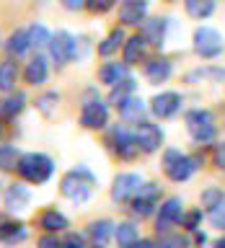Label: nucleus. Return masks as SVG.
Instances as JSON below:
<instances>
[{"instance_id": "1", "label": "nucleus", "mask_w": 225, "mask_h": 248, "mask_svg": "<svg viewBox=\"0 0 225 248\" xmlns=\"http://www.w3.org/2000/svg\"><path fill=\"white\" fill-rule=\"evenodd\" d=\"M93 186H96V176L91 173L85 166H78L73 170H67L60 181V191L62 197L70 199L73 204H85L93 194Z\"/></svg>"}, {"instance_id": "2", "label": "nucleus", "mask_w": 225, "mask_h": 248, "mask_svg": "<svg viewBox=\"0 0 225 248\" xmlns=\"http://www.w3.org/2000/svg\"><path fill=\"white\" fill-rule=\"evenodd\" d=\"M202 166L199 155H186L178 147H166L163 150V173L168 181L174 184H184L194 176V170Z\"/></svg>"}, {"instance_id": "3", "label": "nucleus", "mask_w": 225, "mask_h": 248, "mask_svg": "<svg viewBox=\"0 0 225 248\" xmlns=\"http://www.w3.org/2000/svg\"><path fill=\"white\" fill-rule=\"evenodd\" d=\"M16 173L21 176V181L42 186L52 178L54 173V160L44 153H21V160L16 166Z\"/></svg>"}, {"instance_id": "4", "label": "nucleus", "mask_w": 225, "mask_h": 248, "mask_svg": "<svg viewBox=\"0 0 225 248\" xmlns=\"http://www.w3.org/2000/svg\"><path fill=\"white\" fill-rule=\"evenodd\" d=\"M184 127L189 132V137L194 140L197 145H212L215 137H217V122H215V114L209 108H189L184 114Z\"/></svg>"}, {"instance_id": "5", "label": "nucleus", "mask_w": 225, "mask_h": 248, "mask_svg": "<svg viewBox=\"0 0 225 248\" xmlns=\"http://www.w3.org/2000/svg\"><path fill=\"white\" fill-rule=\"evenodd\" d=\"M192 49L199 60H217L225 52V42L223 34L212 26H197L192 34Z\"/></svg>"}, {"instance_id": "6", "label": "nucleus", "mask_w": 225, "mask_h": 248, "mask_svg": "<svg viewBox=\"0 0 225 248\" xmlns=\"http://www.w3.org/2000/svg\"><path fill=\"white\" fill-rule=\"evenodd\" d=\"M80 124L85 129H104L109 124V106L98 98L96 88H88L80 106Z\"/></svg>"}, {"instance_id": "7", "label": "nucleus", "mask_w": 225, "mask_h": 248, "mask_svg": "<svg viewBox=\"0 0 225 248\" xmlns=\"http://www.w3.org/2000/svg\"><path fill=\"white\" fill-rule=\"evenodd\" d=\"M106 145H109V150L122 160H132V158H137V153H140L129 124H114V127L106 132Z\"/></svg>"}, {"instance_id": "8", "label": "nucleus", "mask_w": 225, "mask_h": 248, "mask_svg": "<svg viewBox=\"0 0 225 248\" xmlns=\"http://www.w3.org/2000/svg\"><path fill=\"white\" fill-rule=\"evenodd\" d=\"M49 57L57 67H65L67 62H75L78 60V39L70 34V31L60 29L52 34V42H49Z\"/></svg>"}, {"instance_id": "9", "label": "nucleus", "mask_w": 225, "mask_h": 248, "mask_svg": "<svg viewBox=\"0 0 225 248\" xmlns=\"http://www.w3.org/2000/svg\"><path fill=\"white\" fill-rule=\"evenodd\" d=\"M132 135H135L137 150L143 155H153L163 147V129L158 127V124L147 122V119L137 122L135 127H132Z\"/></svg>"}, {"instance_id": "10", "label": "nucleus", "mask_w": 225, "mask_h": 248, "mask_svg": "<svg viewBox=\"0 0 225 248\" xmlns=\"http://www.w3.org/2000/svg\"><path fill=\"white\" fill-rule=\"evenodd\" d=\"M181 104H184V96L178 91H161L150 98L147 111H150L155 119L166 122V119H174V116L181 111Z\"/></svg>"}, {"instance_id": "11", "label": "nucleus", "mask_w": 225, "mask_h": 248, "mask_svg": "<svg viewBox=\"0 0 225 248\" xmlns=\"http://www.w3.org/2000/svg\"><path fill=\"white\" fill-rule=\"evenodd\" d=\"M143 176L140 173H132V170H124V173H116L114 181H112V199L116 204H129L132 199L140 194L143 189Z\"/></svg>"}, {"instance_id": "12", "label": "nucleus", "mask_w": 225, "mask_h": 248, "mask_svg": "<svg viewBox=\"0 0 225 248\" xmlns=\"http://www.w3.org/2000/svg\"><path fill=\"white\" fill-rule=\"evenodd\" d=\"M181 215H184V199L181 197H168L163 199L158 209H155V232H168L171 228H176L181 222Z\"/></svg>"}, {"instance_id": "13", "label": "nucleus", "mask_w": 225, "mask_h": 248, "mask_svg": "<svg viewBox=\"0 0 225 248\" xmlns=\"http://www.w3.org/2000/svg\"><path fill=\"white\" fill-rule=\"evenodd\" d=\"M158 202H161V186L147 181V184H143V189H140L137 197L129 202L132 215L135 217H150L155 209H158Z\"/></svg>"}, {"instance_id": "14", "label": "nucleus", "mask_w": 225, "mask_h": 248, "mask_svg": "<svg viewBox=\"0 0 225 248\" xmlns=\"http://www.w3.org/2000/svg\"><path fill=\"white\" fill-rule=\"evenodd\" d=\"M147 0H122L119 3V26H140L147 18Z\"/></svg>"}, {"instance_id": "15", "label": "nucleus", "mask_w": 225, "mask_h": 248, "mask_svg": "<svg viewBox=\"0 0 225 248\" xmlns=\"http://www.w3.org/2000/svg\"><path fill=\"white\" fill-rule=\"evenodd\" d=\"M143 73H145V80L150 83V85L168 83L171 75H174V62H171L168 57H153V60L145 62Z\"/></svg>"}, {"instance_id": "16", "label": "nucleus", "mask_w": 225, "mask_h": 248, "mask_svg": "<svg viewBox=\"0 0 225 248\" xmlns=\"http://www.w3.org/2000/svg\"><path fill=\"white\" fill-rule=\"evenodd\" d=\"M114 108H116V114L122 116L124 122H129V124H137V122H143V114H145V101L137 96V93H129V96H124V98H119L114 104Z\"/></svg>"}, {"instance_id": "17", "label": "nucleus", "mask_w": 225, "mask_h": 248, "mask_svg": "<svg viewBox=\"0 0 225 248\" xmlns=\"http://www.w3.org/2000/svg\"><path fill=\"white\" fill-rule=\"evenodd\" d=\"M3 202H5V209L8 212H23L29 204H31V191L26 181H16L5 189L3 194Z\"/></svg>"}, {"instance_id": "18", "label": "nucleus", "mask_w": 225, "mask_h": 248, "mask_svg": "<svg viewBox=\"0 0 225 248\" xmlns=\"http://www.w3.org/2000/svg\"><path fill=\"white\" fill-rule=\"evenodd\" d=\"M166 29H168V18H145L140 23V34L155 49H163V44H166Z\"/></svg>"}, {"instance_id": "19", "label": "nucleus", "mask_w": 225, "mask_h": 248, "mask_svg": "<svg viewBox=\"0 0 225 248\" xmlns=\"http://www.w3.org/2000/svg\"><path fill=\"white\" fill-rule=\"evenodd\" d=\"M145 49H147V42L143 39V34L127 36V42H124V46H122V62L127 67L140 65V62L145 60Z\"/></svg>"}, {"instance_id": "20", "label": "nucleus", "mask_w": 225, "mask_h": 248, "mask_svg": "<svg viewBox=\"0 0 225 248\" xmlns=\"http://www.w3.org/2000/svg\"><path fill=\"white\" fill-rule=\"evenodd\" d=\"M47 75H49V65H47V57L44 54H34L26 67H23V80H26L29 85H44L47 83Z\"/></svg>"}, {"instance_id": "21", "label": "nucleus", "mask_w": 225, "mask_h": 248, "mask_svg": "<svg viewBox=\"0 0 225 248\" xmlns=\"http://www.w3.org/2000/svg\"><path fill=\"white\" fill-rule=\"evenodd\" d=\"M26 238V225L21 220H13V217H5L0 215V243H18V240Z\"/></svg>"}, {"instance_id": "22", "label": "nucleus", "mask_w": 225, "mask_h": 248, "mask_svg": "<svg viewBox=\"0 0 225 248\" xmlns=\"http://www.w3.org/2000/svg\"><path fill=\"white\" fill-rule=\"evenodd\" d=\"M67 217L60 212L57 207H47L39 212V228L44 232H65L67 230Z\"/></svg>"}, {"instance_id": "23", "label": "nucleus", "mask_w": 225, "mask_h": 248, "mask_svg": "<svg viewBox=\"0 0 225 248\" xmlns=\"http://www.w3.org/2000/svg\"><path fill=\"white\" fill-rule=\"evenodd\" d=\"M124 42H127V34H124V26H114L112 31L106 34L104 42H98L96 52L98 57H112V54H116L124 46Z\"/></svg>"}, {"instance_id": "24", "label": "nucleus", "mask_w": 225, "mask_h": 248, "mask_svg": "<svg viewBox=\"0 0 225 248\" xmlns=\"http://www.w3.org/2000/svg\"><path fill=\"white\" fill-rule=\"evenodd\" d=\"M23 108H26V93L23 91H11L3 101H0V116H3V119H16Z\"/></svg>"}, {"instance_id": "25", "label": "nucleus", "mask_w": 225, "mask_h": 248, "mask_svg": "<svg viewBox=\"0 0 225 248\" xmlns=\"http://www.w3.org/2000/svg\"><path fill=\"white\" fill-rule=\"evenodd\" d=\"M18 62H16L13 57H5L3 62H0V91L3 93H11L16 91V83H18Z\"/></svg>"}, {"instance_id": "26", "label": "nucleus", "mask_w": 225, "mask_h": 248, "mask_svg": "<svg viewBox=\"0 0 225 248\" xmlns=\"http://www.w3.org/2000/svg\"><path fill=\"white\" fill-rule=\"evenodd\" d=\"M129 73H127V65L124 62H104V65L98 67V83H104V85H116L119 80H124Z\"/></svg>"}, {"instance_id": "27", "label": "nucleus", "mask_w": 225, "mask_h": 248, "mask_svg": "<svg viewBox=\"0 0 225 248\" xmlns=\"http://www.w3.org/2000/svg\"><path fill=\"white\" fill-rule=\"evenodd\" d=\"M85 235H88L93 243L106 246V240L114 235V222L106 220V217H101V220H91L88 228H85Z\"/></svg>"}, {"instance_id": "28", "label": "nucleus", "mask_w": 225, "mask_h": 248, "mask_svg": "<svg viewBox=\"0 0 225 248\" xmlns=\"http://www.w3.org/2000/svg\"><path fill=\"white\" fill-rule=\"evenodd\" d=\"M184 8H186V16H189V18L205 21L215 13L217 0H184Z\"/></svg>"}, {"instance_id": "29", "label": "nucleus", "mask_w": 225, "mask_h": 248, "mask_svg": "<svg viewBox=\"0 0 225 248\" xmlns=\"http://www.w3.org/2000/svg\"><path fill=\"white\" fill-rule=\"evenodd\" d=\"M5 49L11 57H21V54H26L31 49V42H29V29H16L11 36H8L5 42Z\"/></svg>"}, {"instance_id": "30", "label": "nucleus", "mask_w": 225, "mask_h": 248, "mask_svg": "<svg viewBox=\"0 0 225 248\" xmlns=\"http://www.w3.org/2000/svg\"><path fill=\"white\" fill-rule=\"evenodd\" d=\"M137 238H140V232H137L135 222L124 220L119 225H114V240H116V246H119V248H129Z\"/></svg>"}, {"instance_id": "31", "label": "nucleus", "mask_w": 225, "mask_h": 248, "mask_svg": "<svg viewBox=\"0 0 225 248\" xmlns=\"http://www.w3.org/2000/svg\"><path fill=\"white\" fill-rule=\"evenodd\" d=\"M29 42H31V49H36V52L47 49L49 42H52L49 29H47L44 23H31V26H29Z\"/></svg>"}, {"instance_id": "32", "label": "nucleus", "mask_w": 225, "mask_h": 248, "mask_svg": "<svg viewBox=\"0 0 225 248\" xmlns=\"http://www.w3.org/2000/svg\"><path fill=\"white\" fill-rule=\"evenodd\" d=\"M18 160H21V153L16 150L13 145H0V170H3V173L16 170Z\"/></svg>"}, {"instance_id": "33", "label": "nucleus", "mask_w": 225, "mask_h": 248, "mask_svg": "<svg viewBox=\"0 0 225 248\" xmlns=\"http://www.w3.org/2000/svg\"><path fill=\"white\" fill-rule=\"evenodd\" d=\"M155 248H192V240L181 235V232H161V240L155 243Z\"/></svg>"}, {"instance_id": "34", "label": "nucleus", "mask_w": 225, "mask_h": 248, "mask_svg": "<svg viewBox=\"0 0 225 248\" xmlns=\"http://www.w3.org/2000/svg\"><path fill=\"white\" fill-rule=\"evenodd\" d=\"M220 202H225V191L220 186H207V189L199 194V204L205 209H212V207L220 204Z\"/></svg>"}, {"instance_id": "35", "label": "nucleus", "mask_w": 225, "mask_h": 248, "mask_svg": "<svg viewBox=\"0 0 225 248\" xmlns=\"http://www.w3.org/2000/svg\"><path fill=\"white\" fill-rule=\"evenodd\" d=\"M135 78L132 75H127L124 78V80H119L116 85H112V93H109V101H112V104H116V101L119 98H124V96H129V93H135Z\"/></svg>"}, {"instance_id": "36", "label": "nucleus", "mask_w": 225, "mask_h": 248, "mask_svg": "<svg viewBox=\"0 0 225 248\" xmlns=\"http://www.w3.org/2000/svg\"><path fill=\"white\" fill-rule=\"evenodd\" d=\"M57 104H60V93H57V91H49V93H44V96L36 98V108H39L44 116H52L54 108H57Z\"/></svg>"}, {"instance_id": "37", "label": "nucleus", "mask_w": 225, "mask_h": 248, "mask_svg": "<svg viewBox=\"0 0 225 248\" xmlns=\"http://www.w3.org/2000/svg\"><path fill=\"white\" fill-rule=\"evenodd\" d=\"M223 75H225V70H223V67H212V65H207V67L192 70V73L186 75V80H189V83H194L197 78H209V80H220Z\"/></svg>"}, {"instance_id": "38", "label": "nucleus", "mask_w": 225, "mask_h": 248, "mask_svg": "<svg viewBox=\"0 0 225 248\" xmlns=\"http://www.w3.org/2000/svg\"><path fill=\"white\" fill-rule=\"evenodd\" d=\"M199 222H202V209H184L178 225H181L186 232H194V230H199Z\"/></svg>"}, {"instance_id": "39", "label": "nucleus", "mask_w": 225, "mask_h": 248, "mask_svg": "<svg viewBox=\"0 0 225 248\" xmlns=\"http://www.w3.org/2000/svg\"><path fill=\"white\" fill-rule=\"evenodd\" d=\"M207 220L215 230L225 232V202H220V204L212 207V209H207Z\"/></svg>"}, {"instance_id": "40", "label": "nucleus", "mask_w": 225, "mask_h": 248, "mask_svg": "<svg viewBox=\"0 0 225 248\" xmlns=\"http://www.w3.org/2000/svg\"><path fill=\"white\" fill-rule=\"evenodd\" d=\"M62 248H88V246H85V238L80 235V232H65Z\"/></svg>"}, {"instance_id": "41", "label": "nucleus", "mask_w": 225, "mask_h": 248, "mask_svg": "<svg viewBox=\"0 0 225 248\" xmlns=\"http://www.w3.org/2000/svg\"><path fill=\"white\" fill-rule=\"evenodd\" d=\"M212 166L225 170V140L223 142H215V147H212Z\"/></svg>"}, {"instance_id": "42", "label": "nucleus", "mask_w": 225, "mask_h": 248, "mask_svg": "<svg viewBox=\"0 0 225 248\" xmlns=\"http://www.w3.org/2000/svg\"><path fill=\"white\" fill-rule=\"evenodd\" d=\"M36 248H62V240L54 235V232H44V235L36 240Z\"/></svg>"}, {"instance_id": "43", "label": "nucleus", "mask_w": 225, "mask_h": 248, "mask_svg": "<svg viewBox=\"0 0 225 248\" xmlns=\"http://www.w3.org/2000/svg\"><path fill=\"white\" fill-rule=\"evenodd\" d=\"M116 3H119V0H91V3H88V11H93V13H106V11H112Z\"/></svg>"}, {"instance_id": "44", "label": "nucleus", "mask_w": 225, "mask_h": 248, "mask_svg": "<svg viewBox=\"0 0 225 248\" xmlns=\"http://www.w3.org/2000/svg\"><path fill=\"white\" fill-rule=\"evenodd\" d=\"M60 3L65 11H83V8H88L91 0H60Z\"/></svg>"}, {"instance_id": "45", "label": "nucleus", "mask_w": 225, "mask_h": 248, "mask_svg": "<svg viewBox=\"0 0 225 248\" xmlns=\"http://www.w3.org/2000/svg\"><path fill=\"white\" fill-rule=\"evenodd\" d=\"M129 248H155V243H153V240H147V238H137Z\"/></svg>"}, {"instance_id": "46", "label": "nucleus", "mask_w": 225, "mask_h": 248, "mask_svg": "<svg viewBox=\"0 0 225 248\" xmlns=\"http://www.w3.org/2000/svg\"><path fill=\"white\" fill-rule=\"evenodd\" d=\"M212 246H215V248H225V232H223V235H220V238H217V240H215V243H212Z\"/></svg>"}, {"instance_id": "47", "label": "nucleus", "mask_w": 225, "mask_h": 248, "mask_svg": "<svg viewBox=\"0 0 225 248\" xmlns=\"http://www.w3.org/2000/svg\"><path fill=\"white\" fill-rule=\"evenodd\" d=\"M88 248H104V246H98V243H93V246H88Z\"/></svg>"}, {"instance_id": "48", "label": "nucleus", "mask_w": 225, "mask_h": 248, "mask_svg": "<svg viewBox=\"0 0 225 248\" xmlns=\"http://www.w3.org/2000/svg\"><path fill=\"white\" fill-rule=\"evenodd\" d=\"M163 3H176V0H163Z\"/></svg>"}, {"instance_id": "49", "label": "nucleus", "mask_w": 225, "mask_h": 248, "mask_svg": "<svg viewBox=\"0 0 225 248\" xmlns=\"http://www.w3.org/2000/svg\"><path fill=\"white\" fill-rule=\"evenodd\" d=\"M0 137H3V129H0Z\"/></svg>"}, {"instance_id": "50", "label": "nucleus", "mask_w": 225, "mask_h": 248, "mask_svg": "<svg viewBox=\"0 0 225 248\" xmlns=\"http://www.w3.org/2000/svg\"><path fill=\"white\" fill-rule=\"evenodd\" d=\"M0 186H3V184H0Z\"/></svg>"}]
</instances>
